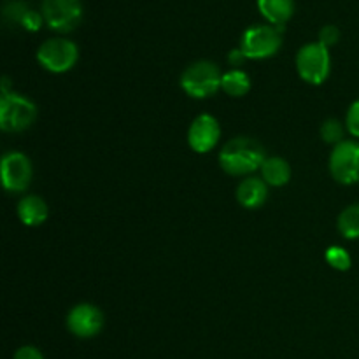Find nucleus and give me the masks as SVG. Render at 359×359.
<instances>
[{"instance_id":"nucleus-15","label":"nucleus","mask_w":359,"mask_h":359,"mask_svg":"<svg viewBox=\"0 0 359 359\" xmlns=\"http://www.w3.org/2000/svg\"><path fill=\"white\" fill-rule=\"evenodd\" d=\"M262 175L266 184L280 188V186H286L290 182L291 167L283 158H266L265 163L262 165Z\"/></svg>"},{"instance_id":"nucleus-11","label":"nucleus","mask_w":359,"mask_h":359,"mask_svg":"<svg viewBox=\"0 0 359 359\" xmlns=\"http://www.w3.org/2000/svg\"><path fill=\"white\" fill-rule=\"evenodd\" d=\"M221 137V126L217 119L210 114H200L193 119L188 130V142L195 153H209L216 147Z\"/></svg>"},{"instance_id":"nucleus-2","label":"nucleus","mask_w":359,"mask_h":359,"mask_svg":"<svg viewBox=\"0 0 359 359\" xmlns=\"http://www.w3.org/2000/svg\"><path fill=\"white\" fill-rule=\"evenodd\" d=\"M37 119V107L30 98L14 91L0 97V128L7 133L25 132Z\"/></svg>"},{"instance_id":"nucleus-4","label":"nucleus","mask_w":359,"mask_h":359,"mask_svg":"<svg viewBox=\"0 0 359 359\" xmlns=\"http://www.w3.org/2000/svg\"><path fill=\"white\" fill-rule=\"evenodd\" d=\"M283 27L255 25L242 34L241 49L248 60H265L276 55L283 46Z\"/></svg>"},{"instance_id":"nucleus-1","label":"nucleus","mask_w":359,"mask_h":359,"mask_svg":"<svg viewBox=\"0 0 359 359\" xmlns=\"http://www.w3.org/2000/svg\"><path fill=\"white\" fill-rule=\"evenodd\" d=\"M265 160V147L251 137H235L228 140L219 153L221 168L230 175H249L262 170Z\"/></svg>"},{"instance_id":"nucleus-25","label":"nucleus","mask_w":359,"mask_h":359,"mask_svg":"<svg viewBox=\"0 0 359 359\" xmlns=\"http://www.w3.org/2000/svg\"><path fill=\"white\" fill-rule=\"evenodd\" d=\"M245 60H248V56L244 55V51H242L241 48L231 49L230 55H228V62H230V65H233L235 69H238V67L244 65Z\"/></svg>"},{"instance_id":"nucleus-8","label":"nucleus","mask_w":359,"mask_h":359,"mask_svg":"<svg viewBox=\"0 0 359 359\" xmlns=\"http://www.w3.org/2000/svg\"><path fill=\"white\" fill-rule=\"evenodd\" d=\"M42 16L51 30L67 34L83 20L81 0H42Z\"/></svg>"},{"instance_id":"nucleus-24","label":"nucleus","mask_w":359,"mask_h":359,"mask_svg":"<svg viewBox=\"0 0 359 359\" xmlns=\"http://www.w3.org/2000/svg\"><path fill=\"white\" fill-rule=\"evenodd\" d=\"M14 359H44V356L41 354V351L35 349L32 346H23L16 351L14 354Z\"/></svg>"},{"instance_id":"nucleus-18","label":"nucleus","mask_w":359,"mask_h":359,"mask_svg":"<svg viewBox=\"0 0 359 359\" xmlns=\"http://www.w3.org/2000/svg\"><path fill=\"white\" fill-rule=\"evenodd\" d=\"M325 258L326 263H328L332 269L339 270V272H347V270L351 269V265H353V259H351L349 252L344 248H340V245H332V248H328Z\"/></svg>"},{"instance_id":"nucleus-22","label":"nucleus","mask_w":359,"mask_h":359,"mask_svg":"<svg viewBox=\"0 0 359 359\" xmlns=\"http://www.w3.org/2000/svg\"><path fill=\"white\" fill-rule=\"evenodd\" d=\"M346 125L351 135L359 137V100L354 102V104L349 107V111H347Z\"/></svg>"},{"instance_id":"nucleus-19","label":"nucleus","mask_w":359,"mask_h":359,"mask_svg":"<svg viewBox=\"0 0 359 359\" xmlns=\"http://www.w3.org/2000/svg\"><path fill=\"white\" fill-rule=\"evenodd\" d=\"M30 11V7L23 2V0H7L4 4V20L7 23H14V25H21L23 21L25 14Z\"/></svg>"},{"instance_id":"nucleus-16","label":"nucleus","mask_w":359,"mask_h":359,"mask_svg":"<svg viewBox=\"0 0 359 359\" xmlns=\"http://www.w3.org/2000/svg\"><path fill=\"white\" fill-rule=\"evenodd\" d=\"M221 90L230 97H244L251 90V77L244 72V70L233 69L230 72L223 74L221 79Z\"/></svg>"},{"instance_id":"nucleus-21","label":"nucleus","mask_w":359,"mask_h":359,"mask_svg":"<svg viewBox=\"0 0 359 359\" xmlns=\"http://www.w3.org/2000/svg\"><path fill=\"white\" fill-rule=\"evenodd\" d=\"M339 39H340V30L335 27V25H326V27H323L321 30H319V42H321L323 46H326V48L335 46L337 42H339Z\"/></svg>"},{"instance_id":"nucleus-10","label":"nucleus","mask_w":359,"mask_h":359,"mask_svg":"<svg viewBox=\"0 0 359 359\" xmlns=\"http://www.w3.org/2000/svg\"><path fill=\"white\" fill-rule=\"evenodd\" d=\"M67 328L77 339H93L104 328V314L93 304H79L67 316Z\"/></svg>"},{"instance_id":"nucleus-9","label":"nucleus","mask_w":359,"mask_h":359,"mask_svg":"<svg viewBox=\"0 0 359 359\" xmlns=\"http://www.w3.org/2000/svg\"><path fill=\"white\" fill-rule=\"evenodd\" d=\"M32 161L20 151H9L2 156V184L7 191L21 193L32 182Z\"/></svg>"},{"instance_id":"nucleus-17","label":"nucleus","mask_w":359,"mask_h":359,"mask_svg":"<svg viewBox=\"0 0 359 359\" xmlns=\"http://www.w3.org/2000/svg\"><path fill=\"white\" fill-rule=\"evenodd\" d=\"M339 231L349 241L359 238V203L346 207L339 216Z\"/></svg>"},{"instance_id":"nucleus-7","label":"nucleus","mask_w":359,"mask_h":359,"mask_svg":"<svg viewBox=\"0 0 359 359\" xmlns=\"http://www.w3.org/2000/svg\"><path fill=\"white\" fill-rule=\"evenodd\" d=\"M330 172L340 184H356L359 182V142L344 140L337 144L330 156Z\"/></svg>"},{"instance_id":"nucleus-23","label":"nucleus","mask_w":359,"mask_h":359,"mask_svg":"<svg viewBox=\"0 0 359 359\" xmlns=\"http://www.w3.org/2000/svg\"><path fill=\"white\" fill-rule=\"evenodd\" d=\"M42 20H44V16H42V14H39L37 11L30 9L27 14H25L23 21H21V27L28 32H37L39 28H41Z\"/></svg>"},{"instance_id":"nucleus-12","label":"nucleus","mask_w":359,"mask_h":359,"mask_svg":"<svg viewBox=\"0 0 359 359\" xmlns=\"http://www.w3.org/2000/svg\"><path fill=\"white\" fill-rule=\"evenodd\" d=\"M269 198V184L259 177H248L238 184L237 200L245 209H259Z\"/></svg>"},{"instance_id":"nucleus-6","label":"nucleus","mask_w":359,"mask_h":359,"mask_svg":"<svg viewBox=\"0 0 359 359\" xmlns=\"http://www.w3.org/2000/svg\"><path fill=\"white\" fill-rule=\"evenodd\" d=\"M79 58V49L69 39H48L37 49V62L48 72H69Z\"/></svg>"},{"instance_id":"nucleus-20","label":"nucleus","mask_w":359,"mask_h":359,"mask_svg":"<svg viewBox=\"0 0 359 359\" xmlns=\"http://www.w3.org/2000/svg\"><path fill=\"white\" fill-rule=\"evenodd\" d=\"M321 137L328 144H340L344 142V126L339 119H328L321 126Z\"/></svg>"},{"instance_id":"nucleus-3","label":"nucleus","mask_w":359,"mask_h":359,"mask_svg":"<svg viewBox=\"0 0 359 359\" xmlns=\"http://www.w3.org/2000/svg\"><path fill=\"white\" fill-rule=\"evenodd\" d=\"M223 74L219 72V67L209 60H200L191 63L184 70L181 77V88L191 98H209L217 93L221 88Z\"/></svg>"},{"instance_id":"nucleus-13","label":"nucleus","mask_w":359,"mask_h":359,"mask_svg":"<svg viewBox=\"0 0 359 359\" xmlns=\"http://www.w3.org/2000/svg\"><path fill=\"white\" fill-rule=\"evenodd\" d=\"M48 203L37 195H27L18 203V216L27 226H41L48 219Z\"/></svg>"},{"instance_id":"nucleus-14","label":"nucleus","mask_w":359,"mask_h":359,"mask_svg":"<svg viewBox=\"0 0 359 359\" xmlns=\"http://www.w3.org/2000/svg\"><path fill=\"white\" fill-rule=\"evenodd\" d=\"M258 9L270 23L284 27L294 13V0H258Z\"/></svg>"},{"instance_id":"nucleus-5","label":"nucleus","mask_w":359,"mask_h":359,"mask_svg":"<svg viewBox=\"0 0 359 359\" xmlns=\"http://www.w3.org/2000/svg\"><path fill=\"white\" fill-rule=\"evenodd\" d=\"M330 69H332V58L326 46H323L321 42H311L300 48L297 55V70L305 83L319 86L328 79Z\"/></svg>"}]
</instances>
